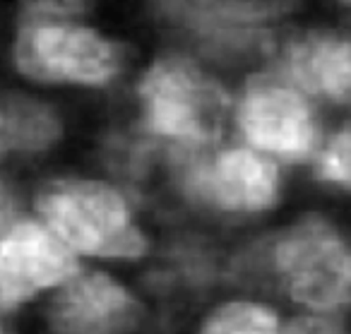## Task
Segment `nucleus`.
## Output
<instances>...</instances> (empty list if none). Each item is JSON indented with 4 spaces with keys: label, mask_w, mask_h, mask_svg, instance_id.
Wrapping results in <instances>:
<instances>
[{
    "label": "nucleus",
    "mask_w": 351,
    "mask_h": 334,
    "mask_svg": "<svg viewBox=\"0 0 351 334\" xmlns=\"http://www.w3.org/2000/svg\"><path fill=\"white\" fill-rule=\"evenodd\" d=\"M135 128L169 156L219 145L234 111V77L193 49L161 41L132 70Z\"/></svg>",
    "instance_id": "f257e3e1"
},
{
    "label": "nucleus",
    "mask_w": 351,
    "mask_h": 334,
    "mask_svg": "<svg viewBox=\"0 0 351 334\" xmlns=\"http://www.w3.org/2000/svg\"><path fill=\"white\" fill-rule=\"evenodd\" d=\"M135 41L92 12L17 10L8 39L15 82L44 94H104L125 84L140 60Z\"/></svg>",
    "instance_id": "f03ea898"
},
{
    "label": "nucleus",
    "mask_w": 351,
    "mask_h": 334,
    "mask_svg": "<svg viewBox=\"0 0 351 334\" xmlns=\"http://www.w3.org/2000/svg\"><path fill=\"white\" fill-rule=\"evenodd\" d=\"M46 224L75 255L99 260H140L149 238L135 219L130 200L118 185L89 176L49 178L34 198Z\"/></svg>",
    "instance_id": "7ed1b4c3"
},
{
    "label": "nucleus",
    "mask_w": 351,
    "mask_h": 334,
    "mask_svg": "<svg viewBox=\"0 0 351 334\" xmlns=\"http://www.w3.org/2000/svg\"><path fill=\"white\" fill-rule=\"evenodd\" d=\"M231 126L243 145L284 164L313 161L322 145L320 106L267 63L234 80Z\"/></svg>",
    "instance_id": "20e7f679"
},
{
    "label": "nucleus",
    "mask_w": 351,
    "mask_h": 334,
    "mask_svg": "<svg viewBox=\"0 0 351 334\" xmlns=\"http://www.w3.org/2000/svg\"><path fill=\"white\" fill-rule=\"evenodd\" d=\"M258 257L296 303L330 310L351 303V238L322 214H308L267 238Z\"/></svg>",
    "instance_id": "39448f33"
},
{
    "label": "nucleus",
    "mask_w": 351,
    "mask_h": 334,
    "mask_svg": "<svg viewBox=\"0 0 351 334\" xmlns=\"http://www.w3.org/2000/svg\"><path fill=\"white\" fill-rule=\"evenodd\" d=\"M169 159L183 198L195 207L226 217H255L272 212L282 200L279 161L248 145H215Z\"/></svg>",
    "instance_id": "423d86ee"
},
{
    "label": "nucleus",
    "mask_w": 351,
    "mask_h": 334,
    "mask_svg": "<svg viewBox=\"0 0 351 334\" xmlns=\"http://www.w3.org/2000/svg\"><path fill=\"white\" fill-rule=\"evenodd\" d=\"M267 65L317 106L351 108V25L303 15L279 34Z\"/></svg>",
    "instance_id": "0eeeda50"
},
{
    "label": "nucleus",
    "mask_w": 351,
    "mask_h": 334,
    "mask_svg": "<svg viewBox=\"0 0 351 334\" xmlns=\"http://www.w3.org/2000/svg\"><path fill=\"white\" fill-rule=\"evenodd\" d=\"M77 272V255L46 224L20 219L0 238V313L58 289Z\"/></svg>",
    "instance_id": "6e6552de"
},
{
    "label": "nucleus",
    "mask_w": 351,
    "mask_h": 334,
    "mask_svg": "<svg viewBox=\"0 0 351 334\" xmlns=\"http://www.w3.org/2000/svg\"><path fill=\"white\" fill-rule=\"evenodd\" d=\"M137 318L135 296L104 272L70 276L49 310L56 334H128Z\"/></svg>",
    "instance_id": "1a4fd4ad"
},
{
    "label": "nucleus",
    "mask_w": 351,
    "mask_h": 334,
    "mask_svg": "<svg viewBox=\"0 0 351 334\" xmlns=\"http://www.w3.org/2000/svg\"><path fill=\"white\" fill-rule=\"evenodd\" d=\"M63 135L65 118L51 94L27 84L0 89V159L46 154Z\"/></svg>",
    "instance_id": "9d476101"
},
{
    "label": "nucleus",
    "mask_w": 351,
    "mask_h": 334,
    "mask_svg": "<svg viewBox=\"0 0 351 334\" xmlns=\"http://www.w3.org/2000/svg\"><path fill=\"white\" fill-rule=\"evenodd\" d=\"M202 334H279L277 315L250 300H231L212 310Z\"/></svg>",
    "instance_id": "9b49d317"
},
{
    "label": "nucleus",
    "mask_w": 351,
    "mask_h": 334,
    "mask_svg": "<svg viewBox=\"0 0 351 334\" xmlns=\"http://www.w3.org/2000/svg\"><path fill=\"white\" fill-rule=\"evenodd\" d=\"M313 169L317 180L351 195V123H344L322 137Z\"/></svg>",
    "instance_id": "f8f14e48"
},
{
    "label": "nucleus",
    "mask_w": 351,
    "mask_h": 334,
    "mask_svg": "<svg viewBox=\"0 0 351 334\" xmlns=\"http://www.w3.org/2000/svg\"><path fill=\"white\" fill-rule=\"evenodd\" d=\"M101 0H17V10H39V12H68V15H84L92 12Z\"/></svg>",
    "instance_id": "ddd939ff"
},
{
    "label": "nucleus",
    "mask_w": 351,
    "mask_h": 334,
    "mask_svg": "<svg viewBox=\"0 0 351 334\" xmlns=\"http://www.w3.org/2000/svg\"><path fill=\"white\" fill-rule=\"evenodd\" d=\"M20 198L8 180L0 178V238L20 222Z\"/></svg>",
    "instance_id": "4468645a"
},
{
    "label": "nucleus",
    "mask_w": 351,
    "mask_h": 334,
    "mask_svg": "<svg viewBox=\"0 0 351 334\" xmlns=\"http://www.w3.org/2000/svg\"><path fill=\"white\" fill-rule=\"evenodd\" d=\"M284 334H341V329L327 318H311V315H306V318L293 320L284 329Z\"/></svg>",
    "instance_id": "2eb2a0df"
},
{
    "label": "nucleus",
    "mask_w": 351,
    "mask_h": 334,
    "mask_svg": "<svg viewBox=\"0 0 351 334\" xmlns=\"http://www.w3.org/2000/svg\"><path fill=\"white\" fill-rule=\"evenodd\" d=\"M320 3L327 8V12H332V17L351 25V0H320Z\"/></svg>",
    "instance_id": "dca6fc26"
}]
</instances>
